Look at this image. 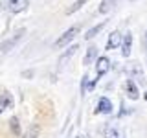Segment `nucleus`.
<instances>
[{"instance_id":"1","label":"nucleus","mask_w":147,"mask_h":138,"mask_svg":"<svg viewBox=\"0 0 147 138\" xmlns=\"http://www.w3.org/2000/svg\"><path fill=\"white\" fill-rule=\"evenodd\" d=\"M77 33H79V26H74V28H70V30H66L57 41H55V48H63V46H66L70 41H74V37H76Z\"/></svg>"},{"instance_id":"2","label":"nucleus","mask_w":147,"mask_h":138,"mask_svg":"<svg viewBox=\"0 0 147 138\" xmlns=\"http://www.w3.org/2000/svg\"><path fill=\"white\" fill-rule=\"evenodd\" d=\"M26 33V30H20L18 33L15 35V37H11V39H7V41H4L2 44H0V55H6V53H9L13 50V46H15L18 41L22 39V35Z\"/></svg>"},{"instance_id":"3","label":"nucleus","mask_w":147,"mask_h":138,"mask_svg":"<svg viewBox=\"0 0 147 138\" xmlns=\"http://www.w3.org/2000/svg\"><path fill=\"white\" fill-rule=\"evenodd\" d=\"M125 72L131 74V76H138V81L142 83V85H145V77H144V72H142V66L138 63H129L125 66Z\"/></svg>"},{"instance_id":"4","label":"nucleus","mask_w":147,"mask_h":138,"mask_svg":"<svg viewBox=\"0 0 147 138\" xmlns=\"http://www.w3.org/2000/svg\"><path fill=\"white\" fill-rule=\"evenodd\" d=\"M123 43V37L119 31H112V33L109 35V41H107V50H114L118 48V46H121Z\"/></svg>"},{"instance_id":"5","label":"nucleus","mask_w":147,"mask_h":138,"mask_svg":"<svg viewBox=\"0 0 147 138\" xmlns=\"http://www.w3.org/2000/svg\"><path fill=\"white\" fill-rule=\"evenodd\" d=\"M125 92H127V96L131 99H138L140 98V90H138V85L132 79H127L125 83Z\"/></svg>"},{"instance_id":"6","label":"nucleus","mask_w":147,"mask_h":138,"mask_svg":"<svg viewBox=\"0 0 147 138\" xmlns=\"http://www.w3.org/2000/svg\"><path fill=\"white\" fill-rule=\"evenodd\" d=\"M109 68H110V61H109V57H99L98 59V64H96V72H98V76H103V74H107L109 72Z\"/></svg>"},{"instance_id":"7","label":"nucleus","mask_w":147,"mask_h":138,"mask_svg":"<svg viewBox=\"0 0 147 138\" xmlns=\"http://www.w3.org/2000/svg\"><path fill=\"white\" fill-rule=\"evenodd\" d=\"M131 46H132V35L125 33L123 35V43H121V55L123 57H129V55H131Z\"/></svg>"},{"instance_id":"8","label":"nucleus","mask_w":147,"mask_h":138,"mask_svg":"<svg viewBox=\"0 0 147 138\" xmlns=\"http://www.w3.org/2000/svg\"><path fill=\"white\" fill-rule=\"evenodd\" d=\"M110 110H112V103H110V99L101 98L99 103H98V109H96V114H109Z\"/></svg>"},{"instance_id":"9","label":"nucleus","mask_w":147,"mask_h":138,"mask_svg":"<svg viewBox=\"0 0 147 138\" xmlns=\"http://www.w3.org/2000/svg\"><path fill=\"white\" fill-rule=\"evenodd\" d=\"M11 105H13V99H11V96L9 94H0V114L4 112L6 109H11Z\"/></svg>"},{"instance_id":"10","label":"nucleus","mask_w":147,"mask_h":138,"mask_svg":"<svg viewBox=\"0 0 147 138\" xmlns=\"http://www.w3.org/2000/svg\"><path fill=\"white\" fill-rule=\"evenodd\" d=\"M114 4H116V0H101V6H99V13H103V15H107L109 11H112Z\"/></svg>"},{"instance_id":"11","label":"nucleus","mask_w":147,"mask_h":138,"mask_svg":"<svg viewBox=\"0 0 147 138\" xmlns=\"http://www.w3.org/2000/svg\"><path fill=\"white\" fill-rule=\"evenodd\" d=\"M77 50H79V48H77V46H76V44H72V46H70V48H68V50H66V52H64V53L61 55V59H59V63H61V64H64V63H66V61H68V59H70V57H72V55H74V53H76V52H77Z\"/></svg>"},{"instance_id":"12","label":"nucleus","mask_w":147,"mask_h":138,"mask_svg":"<svg viewBox=\"0 0 147 138\" xmlns=\"http://www.w3.org/2000/svg\"><path fill=\"white\" fill-rule=\"evenodd\" d=\"M96 55H98V48H96V46H90V48L86 50V55H85V59H83V63H85V64H90L92 59H94Z\"/></svg>"},{"instance_id":"13","label":"nucleus","mask_w":147,"mask_h":138,"mask_svg":"<svg viewBox=\"0 0 147 138\" xmlns=\"http://www.w3.org/2000/svg\"><path fill=\"white\" fill-rule=\"evenodd\" d=\"M9 127H11V133L15 136L20 135V123H18V118H11V120H9Z\"/></svg>"},{"instance_id":"14","label":"nucleus","mask_w":147,"mask_h":138,"mask_svg":"<svg viewBox=\"0 0 147 138\" xmlns=\"http://www.w3.org/2000/svg\"><path fill=\"white\" fill-rule=\"evenodd\" d=\"M103 26H105V24H98V26L92 28V30H88V31H86V35H85V39H92V37H96L101 30H103Z\"/></svg>"},{"instance_id":"15","label":"nucleus","mask_w":147,"mask_h":138,"mask_svg":"<svg viewBox=\"0 0 147 138\" xmlns=\"http://www.w3.org/2000/svg\"><path fill=\"white\" fill-rule=\"evenodd\" d=\"M85 2H86V0H77L76 4H72V7H68V9H66V13H68V15H72L74 11H77V9H81V7H83V4H85Z\"/></svg>"},{"instance_id":"16","label":"nucleus","mask_w":147,"mask_h":138,"mask_svg":"<svg viewBox=\"0 0 147 138\" xmlns=\"http://www.w3.org/2000/svg\"><path fill=\"white\" fill-rule=\"evenodd\" d=\"M26 6H28V0H22L20 4H17V6H13V7H11V11H13V13H18V11H22V9H24Z\"/></svg>"},{"instance_id":"17","label":"nucleus","mask_w":147,"mask_h":138,"mask_svg":"<svg viewBox=\"0 0 147 138\" xmlns=\"http://www.w3.org/2000/svg\"><path fill=\"white\" fill-rule=\"evenodd\" d=\"M37 133H39V129H37V127H35V129L31 127V129H30V133H28V138H35V136H37Z\"/></svg>"},{"instance_id":"18","label":"nucleus","mask_w":147,"mask_h":138,"mask_svg":"<svg viewBox=\"0 0 147 138\" xmlns=\"http://www.w3.org/2000/svg\"><path fill=\"white\" fill-rule=\"evenodd\" d=\"M107 138H118V133H116V131H110V135H109Z\"/></svg>"},{"instance_id":"19","label":"nucleus","mask_w":147,"mask_h":138,"mask_svg":"<svg viewBox=\"0 0 147 138\" xmlns=\"http://www.w3.org/2000/svg\"><path fill=\"white\" fill-rule=\"evenodd\" d=\"M9 4H11V7H13V6H17V4H18V0H9Z\"/></svg>"},{"instance_id":"20","label":"nucleus","mask_w":147,"mask_h":138,"mask_svg":"<svg viewBox=\"0 0 147 138\" xmlns=\"http://www.w3.org/2000/svg\"><path fill=\"white\" fill-rule=\"evenodd\" d=\"M144 43H145V46H147V30H145V35H144Z\"/></svg>"},{"instance_id":"21","label":"nucleus","mask_w":147,"mask_h":138,"mask_svg":"<svg viewBox=\"0 0 147 138\" xmlns=\"http://www.w3.org/2000/svg\"><path fill=\"white\" fill-rule=\"evenodd\" d=\"M144 98H145V99H147V92H145V96H144Z\"/></svg>"},{"instance_id":"22","label":"nucleus","mask_w":147,"mask_h":138,"mask_svg":"<svg viewBox=\"0 0 147 138\" xmlns=\"http://www.w3.org/2000/svg\"><path fill=\"white\" fill-rule=\"evenodd\" d=\"M76 138H83V136H76Z\"/></svg>"}]
</instances>
